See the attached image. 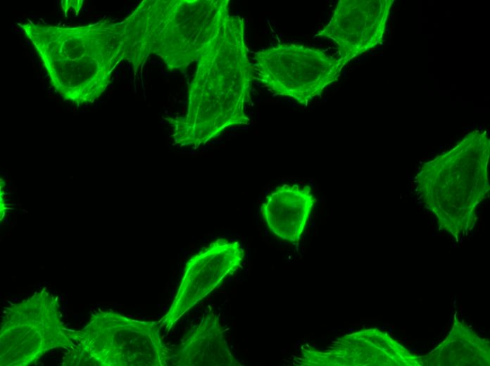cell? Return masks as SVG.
Wrapping results in <instances>:
<instances>
[{
  "mask_svg": "<svg viewBox=\"0 0 490 366\" xmlns=\"http://www.w3.org/2000/svg\"><path fill=\"white\" fill-rule=\"evenodd\" d=\"M245 43V21L227 13L197 58L187 113L165 120L174 145L197 149L234 126L248 125L246 105L255 73Z\"/></svg>",
  "mask_w": 490,
  "mask_h": 366,
  "instance_id": "cell-1",
  "label": "cell"
},
{
  "mask_svg": "<svg viewBox=\"0 0 490 366\" xmlns=\"http://www.w3.org/2000/svg\"><path fill=\"white\" fill-rule=\"evenodd\" d=\"M61 97L74 104L93 103L111 82L120 59L122 24L103 19L94 24L61 27L20 24Z\"/></svg>",
  "mask_w": 490,
  "mask_h": 366,
  "instance_id": "cell-2",
  "label": "cell"
},
{
  "mask_svg": "<svg viewBox=\"0 0 490 366\" xmlns=\"http://www.w3.org/2000/svg\"><path fill=\"white\" fill-rule=\"evenodd\" d=\"M228 12V0H144L122 22L120 59L134 74L151 54L170 70L186 69Z\"/></svg>",
  "mask_w": 490,
  "mask_h": 366,
  "instance_id": "cell-3",
  "label": "cell"
},
{
  "mask_svg": "<svg viewBox=\"0 0 490 366\" xmlns=\"http://www.w3.org/2000/svg\"><path fill=\"white\" fill-rule=\"evenodd\" d=\"M489 149L486 132L473 131L425 163L416 177L419 194L439 229L456 239L474 228L477 207L489 194Z\"/></svg>",
  "mask_w": 490,
  "mask_h": 366,
  "instance_id": "cell-4",
  "label": "cell"
},
{
  "mask_svg": "<svg viewBox=\"0 0 490 366\" xmlns=\"http://www.w3.org/2000/svg\"><path fill=\"white\" fill-rule=\"evenodd\" d=\"M253 59L254 80L302 105L320 96L346 65L320 49L298 44H279L256 52Z\"/></svg>",
  "mask_w": 490,
  "mask_h": 366,
  "instance_id": "cell-5",
  "label": "cell"
},
{
  "mask_svg": "<svg viewBox=\"0 0 490 366\" xmlns=\"http://www.w3.org/2000/svg\"><path fill=\"white\" fill-rule=\"evenodd\" d=\"M295 362L300 366H422L420 356L377 328L345 334L325 349L303 346Z\"/></svg>",
  "mask_w": 490,
  "mask_h": 366,
  "instance_id": "cell-6",
  "label": "cell"
},
{
  "mask_svg": "<svg viewBox=\"0 0 490 366\" xmlns=\"http://www.w3.org/2000/svg\"><path fill=\"white\" fill-rule=\"evenodd\" d=\"M244 251L237 241L220 238L193 255L175 296L165 315L158 321L169 332L196 303L216 288L229 274L241 267Z\"/></svg>",
  "mask_w": 490,
  "mask_h": 366,
  "instance_id": "cell-7",
  "label": "cell"
},
{
  "mask_svg": "<svg viewBox=\"0 0 490 366\" xmlns=\"http://www.w3.org/2000/svg\"><path fill=\"white\" fill-rule=\"evenodd\" d=\"M393 0H340L329 22L315 37L335 43L347 64L384 41Z\"/></svg>",
  "mask_w": 490,
  "mask_h": 366,
  "instance_id": "cell-8",
  "label": "cell"
},
{
  "mask_svg": "<svg viewBox=\"0 0 490 366\" xmlns=\"http://www.w3.org/2000/svg\"><path fill=\"white\" fill-rule=\"evenodd\" d=\"M101 363L106 365L167 366L173 353L160 336V325L119 314L102 316Z\"/></svg>",
  "mask_w": 490,
  "mask_h": 366,
  "instance_id": "cell-9",
  "label": "cell"
},
{
  "mask_svg": "<svg viewBox=\"0 0 490 366\" xmlns=\"http://www.w3.org/2000/svg\"><path fill=\"white\" fill-rule=\"evenodd\" d=\"M316 202L309 186L284 184L262 203L261 215L271 232L279 239L299 241Z\"/></svg>",
  "mask_w": 490,
  "mask_h": 366,
  "instance_id": "cell-10",
  "label": "cell"
},
{
  "mask_svg": "<svg viewBox=\"0 0 490 366\" xmlns=\"http://www.w3.org/2000/svg\"><path fill=\"white\" fill-rule=\"evenodd\" d=\"M174 366H241L231 353L219 317L206 313L173 353Z\"/></svg>",
  "mask_w": 490,
  "mask_h": 366,
  "instance_id": "cell-11",
  "label": "cell"
},
{
  "mask_svg": "<svg viewBox=\"0 0 490 366\" xmlns=\"http://www.w3.org/2000/svg\"><path fill=\"white\" fill-rule=\"evenodd\" d=\"M420 358L422 366H489L490 344L463 321L455 318L446 338Z\"/></svg>",
  "mask_w": 490,
  "mask_h": 366,
  "instance_id": "cell-12",
  "label": "cell"
}]
</instances>
